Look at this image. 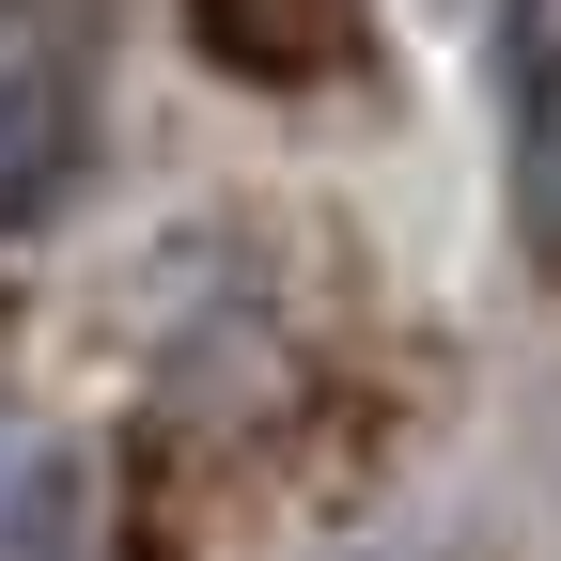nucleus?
Instances as JSON below:
<instances>
[{
	"label": "nucleus",
	"instance_id": "nucleus-1",
	"mask_svg": "<svg viewBox=\"0 0 561 561\" xmlns=\"http://www.w3.org/2000/svg\"><path fill=\"white\" fill-rule=\"evenodd\" d=\"M187 32L219 47L234 79H265V94H328V79H359L375 0H187Z\"/></svg>",
	"mask_w": 561,
	"mask_h": 561
},
{
	"label": "nucleus",
	"instance_id": "nucleus-2",
	"mask_svg": "<svg viewBox=\"0 0 561 561\" xmlns=\"http://www.w3.org/2000/svg\"><path fill=\"white\" fill-rule=\"evenodd\" d=\"M79 94L47 79L32 47H0V234H32V219H62L79 203Z\"/></svg>",
	"mask_w": 561,
	"mask_h": 561
},
{
	"label": "nucleus",
	"instance_id": "nucleus-3",
	"mask_svg": "<svg viewBox=\"0 0 561 561\" xmlns=\"http://www.w3.org/2000/svg\"><path fill=\"white\" fill-rule=\"evenodd\" d=\"M94 546V500H79V453L0 421V561H79Z\"/></svg>",
	"mask_w": 561,
	"mask_h": 561
},
{
	"label": "nucleus",
	"instance_id": "nucleus-4",
	"mask_svg": "<svg viewBox=\"0 0 561 561\" xmlns=\"http://www.w3.org/2000/svg\"><path fill=\"white\" fill-rule=\"evenodd\" d=\"M530 172H546V219H561V94H546V140H530Z\"/></svg>",
	"mask_w": 561,
	"mask_h": 561
}]
</instances>
